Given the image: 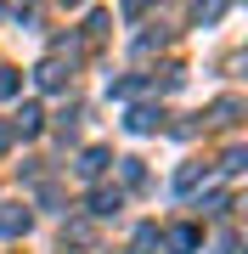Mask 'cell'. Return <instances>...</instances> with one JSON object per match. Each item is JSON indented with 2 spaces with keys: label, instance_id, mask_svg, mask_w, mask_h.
<instances>
[{
  "label": "cell",
  "instance_id": "cell-7",
  "mask_svg": "<svg viewBox=\"0 0 248 254\" xmlns=\"http://www.w3.org/2000/svg\"><path fill=\"white\" fill-rule=\"evenodd\" d=\"M101 164H107V153H101V147H91V153H85V164H79V170H85V175H101Z\"/></svg>",
  "mask_w": 248,
  "mask_h": 254
},
{
  "label": "cell",
  "instance_id": "cell-1",
  "mask_svg": "<svg viewBox=\"0 0 248 254\" xmlns=\"http://www.w3.org/2000/svg\"><path fill=\"white\" fill-rule=\"evenodd\" d=\"M34 79L46 85V91H56V85L68 79V68H62V63H56V57H51V63H40V73H34Z\"/></svg>",
  "mask_w": 248,
  "mask_h": 254
},
{
  "label": "cell",
  "instance_id": "cell-3",
  "mask_svg": "<svg viewBox=\"0 0 248 254\" xmlns=\"http://www.w3.org/2000/svg\"><path fill=\"white\" fill-rule=\"evenodd\" d=\"M40 130V108H17V136H34Z\"/></svg>",
  "mask_w": 248,
  "mask_h": 254
},
{
  "label": "cell",
  "instance_id": "cell-8",
  "mask_svg": "<svg viewBox=\"0 0 248 254\" xmlns=\"http://www.w3.org/2000/svg\"><path fill=\"white\" fill-rule=\"evenodd\" d=\"M152 243H158V232H152V226H141V232H136V243H130V249H136V254H152Z\"/></svg>",
  "mask_w": 248,
  "mask_h": 254
},
{
  "label": "cell",
  "instance_id": "cell-6",
  "mask_svg": "<svg viewBox=\"0 0 248 254\" xmlns=\"http://www.w3.org/2000/svg\"><path fill=\"white\" fill-rule=\"evenodd\" d=\"M152 125H158L152 108H136V113H130V130H152Z\"/></svg>",
  "mask_w": 248,
  "mask_h": 254
},
{
  "label": "cell",
  "instance_id": "cell-2",
  "mask_svg": "<svg viewBox=\"0 0 248 254\" xmlns=\"http://www.w3.org/2000/svg\"><path fill=\"white\" fill-rule=\"evenodd\" d=\"M0 232H6V237L28 232V209H23V215H17V209H6V215H0Z\"/></svg>",
  "mask_w": 248,
  "mask_h": 254
},
{
  "label": "cell",
  "instance_id": "cell-11",
  "mask_svg": "<svg viewBox=\"0 0 248 254\" xmlns=\"http://www.w3.org/2000/svg\"><path fill=\"white\" fill-rule=\"evenodd\" d=\"M68 6H74V0H68Z\"/></svg>",
  "mask_w": 248,
  "mask_h": 254
},
{
  "label": "cell",
  "instance_id": "cell-4",
  "mask_svg": "<svg viewBox=\"0 0 248 254\" xmlns=\"http://www.w3.org/2000/svg\"><path fill=\"white\" fill-rule=\"evenodd\" d=\"M169 243L186 254V249H198V232H192V226H175V232H169Z\"/></svg>",
  "mask_w": 248,
  "mask_h": 254
},
{
  "label": "cell",
  "instance_id": "cell-5",
  "mask_svg": "<svg viewBox=\"0 0 248 254\" xmlns=\"http://www.w3.org/2000/svg\"><path fill=\"white\" fill-rule=\"evenodd\" d=\"M91 209H96V215H113V209H119V192H96Z\"/></svg>",
  "mask_w": 248,
  "mask_h": 254
},
{
  "label": "cell",
  "instance_id": "cell-9",
  "mask_svg": "<svg viewBox=\"0 0 248 254\" xmlns=\"http://www.w3.org/2000/svg\"><path fill=\"white\" fill-rule=\"evenodd\" d=\"M17 85H23V79H17V68H0V102H6L11 91H17Z\"/></svg>",
  "mask_w": 248,
  "mask_h": 254
},
{
  "label": "cell",
  "instance_id": "cell-10",
  "mask_svg": "<svg viewBox=\"0 0 248 254\" xmlns=\"http://www.w3.org/2000/svg\"><path fill=\"white\" fill-rule=\"evenodd\" d=\"M220 11H226V0H203V6H198V17H203V23H214Z\"/></svg>",
  "mask_w": 248,
  "mask_h": 254
}]
</instances>
